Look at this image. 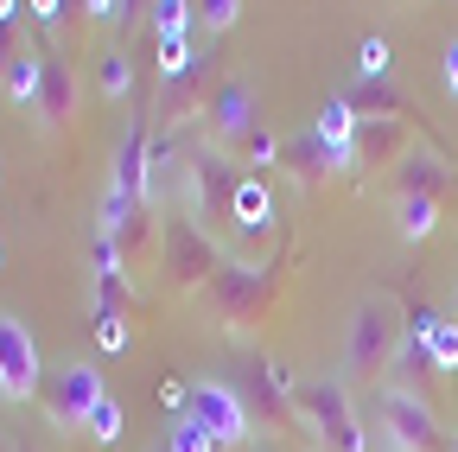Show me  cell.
Here are the masks:
<instances>
[{"label": "cell", "mask_w": 458, "mask_h": 452, "mask_svg": "<svg viewBox=\"0 0 458 452\" xmlns=\"http://www.w3.org/2000/svg\"><path fill=\"white\" fill-rule=\"evenodd\" d=\"M153 452H165V446H153Z\"/></svg>", "instance_id": "obj_35"}, {"label": "cell", "mask_w": 458, "mask_h": 452, "mask_svg": "<svg viewBox=\"0 0 458 452\" xmlns=\"http://www.w3.org/2000/svg\"><path fill=\"white\" fill-rule=\"evenodd\" d=\"M236 388H242V402H249L255 421H300V382L286 376L274 357H249Z\"/></svg>", "instance_id": "obj_10"}, {"label": "cell", "mask_w": 458, "mask_h": 452, "mask_svg": "<svg viewBox=\"0 0 458 452\" xmlns=\"http://www.w3.org/2000/svg\"><path fill=\"white\" fill-rule=\"evenodd\" d=\"M401 337H408L401 306H394L388 294H363L357 312H351V331H344V363H337V376L351 382V388H382L388 370H394Z\"/></svg>", "instance_id": "obj_2"}, {"label": "cell", "mask_w": 458, "mask_h": 452, "mask_svg": "<svg viewBox=\"0 0 458 452\" xmlns=\"http://www.w3.org/2000/svg\"><path fill=\"white\" fill-rule=\"evenodd\" d=\"M255 128H261V122H255V90H249V83L223 77V83L204 90V134H210V147L236 153V141L255 134Z\"/></svg>", "instance_id": "obj_11"}, {"label": "cell", "mask_w": 458, "mask_h": 452, "mask_svg": "<svg viewBox=\"0 0 458 452\" xmlns=\"http://www.w3.org/2000/svg\"><path fill=\"white\" fill-rule=\"evenodd\" d=\"M439 217H445V204H433V198H394V236L401 243H427L439 230Z\"/></svg>", "instance_id": "obj_17"}, {"label": "cell", "mask_w": 458, "mask_h": 452, "mask_svg": "<svg viewBox=\"0 0 458 452\" xmlns=\"http://www.w3.org/2000/svg\"><path fill=\"white\" fill-rule=\"evenodd\" d=\"M128 83H134L128 51H122V45H114V51H102V96H108V102H122V96H128Z\"/></svg>", "instance_id": "obj_26"}, {"label": "cell", "mask_w": 458, "mask_h": 452, "mask_svg": "<svg viewBox=\"0 0 458 452\" xmlns=\"http://www.w3.org/2000/svg\"><path fill=\"white\" fill-rule=\"evenodd\" d=\"M147 147H153V122H147V115H134V122H128V134H122V147H114V173H108V185H114V192H122V198H140V204H153Z\"/></svg>", "instance_id": "obj_14"}, {"label": "cell", "mask_w": 458, "mask_h": 452, "mask_svg": "<svg viewBox=\"0 0 458 452\" xmlns=\"http://www.w3.org/2000/svg\"><path fill=\"white\" fill-rule=\"evenodd\" d=\"M77 71H71V58H45V83H38V102H32V115H38V128L45 134H71L77 128Z\"/></svg>", "instance_id": "obj_13"}, {"label": "cell", "mask_w": 458, "mask_h": 452, "mask_svg": "<svg viewBox=\"0 0 458 452\" xmlns=\"http://www.w3.org/2000/svg\"><path fill=\"white\" fill-rule=\"evenodd\" d=\"M357 77H363V83H388V77H394V64H388V38H382V32H369V38L357 45Z\"/></svg>", "instance_id": "obj_25"}, {"label": "cell", "mask_w": 458, "mask_h": 452, "mask_svg": "<svg viewBox=\"0 0 458 452\" xmlns=\"http://www.w3.org/2000/svg\"><path fill=\"white\" fill-rule=\"evenodd\" d=\"M427 357H433L439 382H452V376H458V319H452V312L433 325V337H427Z\"/></svg>", "instance_id": "obj_18"}, {"label": "cell", "mask_w": 458, "mask_h": 452, "mask_svg": "<svg viewBox=\"0 0 458 452\" xmlns=\"http://www.w3.org/2000/svg\"><path fill=\"white\" fill-rule=\"evenodd\" d=\"M376 421H382V439L394 452H452V433L439 427L433 402H420V395L376 388Z\"/></svg>", "instance_id": "obj_6"}, {"label": "cell", "mask_w": 458, "mask_h": 452, "mask_svg": "<svg viewBox=\"0 0 458 452\" xmlns=\"http://www.w3.org/2000/svg\"><path fill=\"white\" fill-rule=\"evenodd\" d=\"M102 370L96 363H57L51 376H45V395H38V408H45V421L57 427V433H83V421L96 414V402H102Z\"/></svg>", "instance_id": "obj_7"}, {"label": "cell", "mask_w": 458, "mask_h": 452, "mask_svg": "<svg viewBox=\"0 0 458 452\" xmlns=\"http://www.w3.org/2000/svg\"><path fill=\"white\" fill-rule=\"evenodd\" d=\"M242 179H249V173H242V166L229 159L223 147H210V141L185 153V210L204 223L210 236H216V223H223V217H236V192H242Z\"/></svg>", "instance_id": "obj_5"}, {"label": "cell", "mask_w": 458, "mask_h": 452, "mask_svg": "<svg viewBox=\"0 0 458 452\" xmlns=\"http://www.w3.org/2000/svg\"><path fill=\"white\" fill-rule=\"evenodd\" d=\"M351 153H357V173H363V166H388V173H394V159L408 153V122H394V115H363L357 134H351Z\"/></svg>", "instance_id": "obj_15"}, {"label": "cell", "mask_w": 458, "mask_h": 452, "mask_svg": "<svg viewBox=\"0 0 458 452\" xmlns=\"http://www.w3.org/2000/svg\"><path fill=\"white\" fill-rule=\"evenodd\" d=\"M280 153H286V141H274L267 128H255V134H242V141H236V153H229V159H236V166H249V173L261 179V166H274Z\"/></svg>", "instance_id": "obj_19"}, {"label": "cell", "mask_w": 458, "mask_h": 452, "mask_svg": "<svg viewBox=\"0 0 458 452\" xmlns=\"http://www.w3.org/2000/svg\"><path fill=\"white\" fill-rule=\"evenodd\" d=\"M452 452H458V433H452Z\"/></svg>", "instance_id": "obj_34"}, {"label": "cell", "mask_w": 458, "mask_h": 452, "mask_svg": "<svg viewBox=\"0 0 458 452\" xmlns=\"http://www.w3.org/2000/svg\"><path fill=\"white\" fill-rule=\"evenodd\" d=\"M159 446H165V452H223V446H216V439H210V433H204V427H198L191 414H172V421H165V439H159Z\"/></svg>", "instance_id": "obj_21"}, {"label": "cell", "mask_w": 458, "mask_h": 452, "mask_svg": "<svg viewBox=\"0 0 458 452\" xmlns=\"http://www.w3.org/2000/svg\"><path fill=\"white\" fill-rule=\"evenodd\" d=\"M223 261H229V249L204 230V223H198L185 204H172L165 223H159V280H165V294H172V300L204 294Z\"/></svg>", "instance_id": "obj_3"}, {"label": "cell", "mask_w": 458, "mask_h": 452, "mask_svg": "<svg viewBox=\"0 0 458 452\" xmlns=\"http://www.w3.org/2000/svg\"><path fill=\"white\" fill-rule=\"evenodd\" d=\"M0 452H13V446H7V439H0Z\"/></svg>", "instance_id": "obj_33"}, {"label": "cell", "mask_w": 458, "mask_h": 452, "mask_svg": "<svg viewBox=\"0 0 458 452\" xmlns=\"http://www.w3.org/2000/svg\"><path fill=\"white\" fill-rule=\"evenodd\" d=\"M83 13H89V26H128V13H134V7H114V0H89Z\"/></svg>", "instance_id": "obj_30"}, {"label": "cell", "mask_w": 458, "mask_h": 452, "mask_svg": "<svg viewBox=\"0 0 458 452\" xmlns=\"http://www.w3.org/2000/svg\"><path fill=\"white\" fill-rule=\"evenodd\" d=\"M20 13H26V7H13V0H0V71H7V64L20 58V51L32 45V38H26V20H20Z\"/></svg>", "instance_id": "obj_24"}, {"label": "cell", "mask_w": 458, "mask_h": 452, "mask_svg": "<svg viewBox=\"0 0 458 452\" xmlns=\"http://www.w3.org/2000/svg\"><path fill=\"white\" fill-rule=\"evenodd\" d=\"M45 58H51V51L26 45L20 58H13L7 71H0V96H7L13 108H32V102H38V83H45Z\"/></svg>", "instance_id": "obj_16"}, {"label": "cell", "mask_w": 458, "mask_h": 452, "mask_svg": "<svg viewBox=\"0 0 458 452\" xmlns=\"http://www.w3.org/2000/svg\"><path fill=\"white\" fill-rule=\"evenodd\" d=\"M191 13H198V7H185V0H159V7H153V32H159V45H185Z\"/></svg>", "instance_id": "obj_23"}, {"label": "cell", "mask_w": 458, "mask_h": 452, "mask_svg": "<svg viewBox=\"0 0 458 452\" xmlns=\"http://www.w3.org/2000/svg\"><path fill=\"white\" fill-rule=\"evenodd\" d=\"M452 319H458V274H452Z\"/></svg>", "instance_id": "obj_32"}, {"label": "cell", "mask_w": 458, "mask_h": 452, "mask_svg": "<svg viewBox=\"0 0 458 452\" xmlns=\"http://www.w3.org/2000/svg\"><path fill=\"white\" fill-rule=\"evenodd\" d=\"M293 268H300V243H293V230H280L274 249L255 255V261H236V255H229V261L216 268V280L204 287L210 319H216L229 337H255V331L280 312L286 287H293Z\"/></svg>", "instance_id": "obj_1"}, {"label": "cell", "mask_w": 458, "mask_h": 452, "mask_svg": "<svg viewBox=\"0 0 458 452\" xmlns=\"http://www.w3.org/2000/svg\"><path fill=\"white\" fill-rule=\"evenodd\" d=\"M300 421L312 427L318 452H369V427L357 421V402H351V382L344 376L300 382Z\"/></svg>", "instance_id": "obj_4"}, {"label": "cell", "mask_w": 458, "mask_h": 452, "mask_svg": "<svg viewBox=\"0 0 458 452\" xmlns=\"http://www.w3.org/2000/svg\"><path fill=\"white\" fill-rule=\"evenodd\" d=\"M26 13H32L38 32H64V13H71V7H57V0H38V7H26Z\"/></svg>", "instance_id": "obj_29"}, {"label": "cell", "mask_w": 458, "mask_h": 452, "mask_svg": "<svg viewBox=\"0 0 458 452\" xmlns=\"http://www.w3.org/2000/svg\"><path fill=\"white\" fill-rule=\"evenodd\" d=\"M439 77H445V90H452V96H458V38H452V45H445V64H439Z\"/></svg>", "instance_id": "obj_31"}, {"label": "cell", "mask_w": 458, "mask_h": 452, "mask_svg": "<svg viewBox=\"0 0 458 452\" xmlns=\"http://www.w3.org/2000/svg\"><path fill=\"white\" fill-rule=\"evenodd\" d=\"M198 20H204L210 32H229V26L242 20V0H210V7H198Z\"/></svg>", "instance_id": "obj_28"}, {"label": "cell", "mask_w": 458, "mask_h": 452, "mask_svg": "<svg viewBox=\"0 0 458 452\" xmlns=\"http://www.w3.org/2000/svg\"><path fill=\"white\" fill-rule=\"evenodd\" d=\"M45 363H38V337L26 331V319H13V312H0V395L7 402H38L45 395Z\"/></svg>", "instance_id": "obj_9"}, {"label": "cell", "mask_w": 458, "mask_h": 452, "mask_svg": "<svg viewBox=\"0 0 458 452\" xmlns=\"http://www.w3.org/2000/svg\"><path fill=\"white\" fill-rule=\"evenodd\" d=\"M388 185H394V198H433V204H445L452 185H458V166L439 147H408V153L394 159Z\"/></svg>", "instance_id": "obj_12"}, {"label": "cell", "mask_w": 458, "mask_h": 452, "mask_svg": "<svg viewBox=\"0 0 458 452\" xmlns=\"http://www.w3.org/2000/svg\"><path fill=\"white\" fill-rule=\"evenodd\" d=\"M267 217H274V204H267V185L249 173V179H242V192H236V223H242V230H267Z\"/></svg>", "instance_id": "obj_22"}, {"label": "cell", "mask_w": 458, "mask_h": 452, "mask_svg": "<svg viewBox=\"0 0 458 452\" xmlns=\"http://www.w3.org/2000/svg\"><path fill=\"white\" fill-rule=\"evenodd\" d=\"M185 414H191V421H198L223 452H236V446L255 433V414H249V402H242V388H236V382H223V376H210V382H198V388H191Z\"/></svg>", "instance_id": "obj_8"}, {"label": "cell", "mask_w": 458, "mask_h": 452, "mask_svg": "<svg viewBox=\"0 0 458 452\" xmlns=\"http://www.w3.org/2000/svg\"><path fill=\"white\" fill-rule=\"evenodd\" d=\"M96 345H102V351H128V345H134L128 319H122V312H102V319H96Z\"/></svg>", "instance_id": "obj_27"}, {"label": "cell", "mask_w": 458, "mask_h": 452, "mask_svg": "<svg viewBox=\"0 0 458 452\" xmlns=\"http://www.w3.org/2000/svg\"><path fill=\"white\" fill-rule=\"evenodd\" d=\"M83 433H89L96 446H122V433H128V414H122V402H114V395H102V402H96V414L83 421Z\"/></svg>", "instance_id": "obj_20"}]
</instances>
